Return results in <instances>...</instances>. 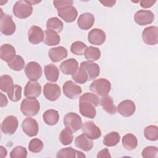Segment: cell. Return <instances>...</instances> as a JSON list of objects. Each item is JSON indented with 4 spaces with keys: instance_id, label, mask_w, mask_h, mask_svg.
Wrapping results in <instances>:
<instances>
[{
    "instance_id": "cell-29",
    "label": "cell",
    "mask_w": 158,
    "mask_h": 158,
    "mask_svg": "<svg viewBox=\"0 0 158 158\" xmlns=\"http://www.w3.org/2000/svg\"><path fill=\"white\" fill-rule=\"evenodd\" d=\"M60 41V36L54 31L46 30L44 31L43 42L47 46H55L59 44Z\"/></svg>"
},
{
    "instance_id": "cell-14",
    "label": "cell",
    "mask_w": 158,
    "mask_h": 158,
    "mask_svg": "<svg viewBox=\"0 0 158 158\" xmlns=\"http://www.w3.org/2000/svg\"><path fill=\"white\" fill-rule=\"evenodd\" d=\"M58 15L67 23L73 22L77 17L78 12L73 6H69L57 9Z\"/></svg>"
},
{
    "instance_id": "cell-19",
    "label": "cell",
    "mask_w": 158,
    "mask_h": 158,
    "mask_svg": "<svg viewBox=\"0 0 158 158\" xmlns=\"http://www.w3.org/2000/svg\"><path fill=\"white\" fill-rule=\"evenodd\" d=\"M106 33L100 28H94L91 30L88 35V41L94 45H101L106 40Z\"/></svg>"
},
{
    "instance_id": "cell-2",
    "label": "cell",
    "mask_w": 158,
    "mask_h": 158,
    "mask_svg": "<svg viewBox=\"0 0 158 158\" xmlns=\"http://www.w3.org/2000/svg\"><path fill=\"white\" fill-rule=\"evenodd\" d=\"M13 14L19 19H26L30 17L33 12L32 4L30 1H17L13 6Z\"/></svg>"
},
{
    "instance_id": "cell-5",
    "label": "cell",
    "mask_w": 158,
    "mask_h": 158,
    "mask_svg": "<svg viewBox=\"0 0 158 158\" xmlns=\"http://www.w3.org/2000/svg\"><path fill=\"white\" fill-rule=\"evenodd\" d=\"M64 124L65 127L70 128L73 132L78 131L83 125L81 117L74 112H69L64 116Z\"/></svg>"
},
{
    "instance_id": "cell-44",
    "label": "cell",
    "mask_w": 158,
    "mask_h": 158,
    "mask_svg": "<svg viewBox=\"0 0 158 158\" xmlns=\"http://www.w3.org/2000/svg\"><path fill=\"white\" fill-rule=\"evenodd\" d=\"M79 100H85L91 102L95 107L98 106L99 104V98L94 94L91 93H85L80 97Z\"/></svg>"
},
{
    "instance_id": "cell-10",
    "label": "cell",
    "mask_w": 158,
    "mask_h": 158,
    "mask_svg": "<svg viewBox=\"0 0 158 158\" xmlns=\"http://www.w3.org/2000/svg\"><path fill=\"white\" fill-rule=\"evenodd\" d=\"M18 125L19 122L17 117L14 115H9L2 121L1 130L6 135H12L17 130Z\"/></svg>"
},
{
    "instance_id": "cell-25",
    "label": "cell",
    "mask_w": 158,
    "mask_h": 158,
    "mask_svg": "<svg viewBox=\"0 0 158 158\" xmlns=\"http://www.w3.org/2000/svg\"><path fill=\"white\" fill-rule=\"evenodd\" d=\"M75 144L76 147L84 151H90L93 146L92 140L88 138L84 134H81L75 138Z\"/></svg>"
},
{
    "instance_id": "cell-15",
    "label": "cell",
    "mask_w": 158,
    "mask_h": 158,
    "mask_svg": "<svg viewBox=\"0 0 158 158\" xmlns=\"http://www.w3.org/2000/svg\"><path fill=\"white\" fill-rule=\"evenodd\" d=\"M117 110L121 115L128 117L131 116L135 113L136 106L133 101L126 99L118 104Z\"/></svg>"
},
{
    "instance_id": "cell-13",
    "label": "cell",
    "mask_w": 158,
    "mask_h": 158,
    "mask_svg": "<svg viewBox=\"0 0 158 158\" xmlns=\"http://www.w3.org/2000/svg\"><path fill=\"white\" fill-rule=\"evenodd\" d=\"M22 128L23 131L30 137L36 136L38 133L39 127L37 121L30 117L22 122Z\"/></svg>"
},
{
    "instance_id": "cell-17",
    "label": "cell",
    "mask_w": 158,
    "mask_h": 158,
    "mask_svg": "<svg viewBox=\"0 0 158 158\" xmlns=\"http://www.w3.org/2000/svg\"><path fill=\"white\" fill-rule=\"evenodd\" d=\"M95 106L91 102L79 100V110L80 114L87 118H94L96 115Z\"/></svg>"
},
{
    "instance_id": "cell-37",
    "label": "cell",
    "mask_w": 158,
    "mask_h": 158,
    "mask_svg": "<svg viewBox=\"0 0 158 158\" xmlns=\"http://www.w3.org/2000/svg\"><path fill=\"white\" fill-rule=\"evenodd\" d=\"M13 79L8 75H3L0 77V89L2 91L7 93L13 86Z\"/></svg>"
},
{
    "instance_id": "cell-27",
    "label": "cell",
    "mask_w": 158,
    "mask_h": 158,
    "mask_svg": "<svg viewBox=\"0 0 158 158\" xmlns=\"http://www.w3.org/2000/svg\"><path fill=\"white\" fill-rule=\"evenodd\" d=\"M56 157L57 158H60V157L80 158V157H85L86 156L84 154H83V152L78 151L77 150H75V149H73L72 147H69V148H63V149L59 150L57 153Z\"/></svg>"
},
{
    "instance_id": "cell-32",
    "label": "cell",
    "mask_w": 158,
    "mask_h": 158,
    "mask_svg": "<svg viewBox=\"0 0 158 158\" xmlns=\"http://www.w3.org/2000/svg\"><path fill=\"white\" fill-rule=\"evenodd\" d=\"M120 139V136L116 131H111L107 134L103 139V144L107 147L117 145Z\"/></svg>"
},
{
    "instance_id": "cell-4",
    "label": "cell",
    "mask_w": 158,
    "mask_h": 158,
    "mask_svg": "<svg viewBox=\"0 0 158 158\" xmlns=\"http://www.w3.org/2000/svg\"><path fill=\"white\" fill-rule=\"evenodd\" d=\"M0 17V30L2 34L6 36H10L14 33L16 29V25L14 22L12 18L8 14H3L2 9Z\"/></svg>"
},
{
    "instance_id": "cell-22",
    "label": "cell",
    "mask_w": 158,
    "mask_h": 158,
    "mask_svg": "<svg viewBox=\"0 0 158 158\" xmlns=\"http://www.w3.org/2000/svg\"><path fill=\"white\" fill-rule=\"evenodd\" d=\"M94 22V17L91 13H83L81 14L77 20L78 27L83 30H89L92 27Z\"/></svg>"
},
{
    "instance_id": "cell-6",
    "label": "cell",
    "mask_w": 158,
    "mask_h": 158,
    "mask_svg": "<svg viewBox=\"0 0 158 158\" xmlns=\"http://www.w3.org/2000/svg\"><path fill=\"white\" fill-rule=\"evenodd\" d=\"M83 134L89 139H97L101 136V131L93 121L85 122L81 127Z\"/></svg>"
},
{
    "instance_id": "cell-7",
    "label": "cell",
    "mask_w": 158,
    "mask_h": 158,
    "mask_svg": "<svg viewBox=\"0 0 158 158\" xmlns=\"http://www.w3.org/2000/svg\"><path fill=\"white\" fill-rule=\"evenodd\" d=\"M24 71L27 78L31 81H37L41 78L43 73L41 65L34 61L28 62L25 66Z\"/></svg>"
},
{
    "instance_id": "cell-24",
    "label": "cell",
    "mask_w": 158,
    "mask_h": 158,
    "mask_svg": "<svg viewBox=\"0 0 158 158\" xmlns=\"http://www.w3.org/2000/svg\"><path fill=\"white\" fill-rule=\"evenodd\" d=\"M16 56V51L13 46L10 44H4L0 48L1 59L5 62L12 60Z\"/></svg>"
},
{
    "instance_id": "cell-21",
    "label": "cell",
    "mask_w": 158,
    "mask_h": 158,
    "mask_svg": "<svg viewBox=\"0 0 158 158\" xmlns=\"http://www.w3.org/2000/svg\"><path fill=\"white\" fill-rule=\"evenodd\" d=\"M78 69V63L73 58H70L63 61L60 65L61 72L65 75H73Z\"/></svg>"
},
{
    "instance_id": "cell-23",
    "label": "cell",
    "mask_w": 158,
    "mask_h": 158,
    "mask_svg": "<svg viewBox=\"0 0 158 158\" xmlns=\"http://www.w3.org/2000/svg\"><path fill=\"white\" fill-rule=\"evenodd\" d=\"M48 56L51 61L57 62L67 57V51L63 46L52 48L48 52Z\"/></svg>"
},
{
    "instance_id": "cell-18",
    "label": "cell",
    "mask_w": 158,
    "mask_h": 158,
    "mask_svg": "<svg viewBox=\"0 0 158 158\" xmlns=\"http://www.w3.org/2000/svg\"><path fill=\"white\" fill-rule=\"evenodd\" d=\"M28 41L33 44H38L44 40V32L43 29L36 25L31 26L28 31Z\"/></svg>"
},
{
    "instance_id": "cell-12",
    "label": "cell",
    "mask_w": 158,
    "mask_h": 158,
    "mask_svg": "<svg viewBox=\"0 0 158 158\" xmlns=\"http://www.w3.org/2000/svg\"><path fill=\"white\" fill-rule=\"evenodd\" d=\"M154 19L152 12L148 10H139L134 15L135 22L139 25H146L151 24Z\"/></svg>"
},
{
    "instance_id": "cell-48",
    "label": "cell",
    "mask_w": 158,
    "mask_h": 158,
    "mask_svg": "<svg viewBox=\"0 0 158 158\" xmlns=\"http://www.w3.org/2000/svg\"><path fill=\"white\" fill-rule=\"evenodd\" d=\"M97 157L98 158H100V157H111V156L109 153V150L107 148H105L104 149L101 150L98 153Z\"/></svg>"
},
{
    "instance_id": "cell-28",
    "label": "cell",
    "mask_w": 158,
    "mask_h": 158,
    "mask_svg": "<svg viewBox=\"0 0 158 158\" xmlns=\"http://www.w3.org/2000/svg\"><path fill=\"white\" fill-rule=\"evenodd\" d=\"M99 104L103 110L109 114H115L117 112V108L114 104L112 98L108 95L102 96L99 100Z\"/></svg>"
},
{
    "instance_id": "cell-33",
    "label": "cell",
    "mask_w": 158,
    "mask_h": 158,
    "mask_svg": "<svg viewBox=\"0 0 158 158\" xmlns=\"http://www.w3.org/2000/svg\"><path fill=\"white\" fill-rule=\"evenodd\" d=\"M46 27L48 30H51L56 33H59L63 30L64 23L59 19L54 17L48 20Z\"/></svg>"
},
{
    "instance_id": "cell-31",
    "label": "cell",
    "mask_w": 158,
    "mask_h": 158,
    "mask_svg": "<svg viewBox=\"0 0 158 158\" xmlns=\"http://www.w3.org/2000/svg\"><path fill=\"white\" fill-rule=\"evenodd\" d=\"M122 145L127 150H133L138 146L137 138L132 133H127L122 138Z\"/></svg>"
},
{
    "instance_id": "cell-3",
    "label": "cell",
    "mask_w": 158,
    "mask_h": 158,
    "mask_svg": "<svg viewBox=\"0 0 158 158\" xmlns=\"http://www.w3.org/2000/svg\"><path fill=\"white\" fill-rule=\"evenodd\" d=\"M110 82L106 78H99L95 80L89 86V89L99 96H104L107 95L110 91Z\"/></svg>"
},
{
    "instance_id": "cell-41",
    "label": "cell",
    "mask_w": 158,
    "mask_h": 158,
    "mask_svg": "<svg viewBox=\"0 0 158 158\" xmlns=\"http://www.w3.org/2000/svg\"><path fill=\"white\" fill-rule=\"evenodd\" d=\"M72 78L76 83L83 84L88 80V75L86 71L81 67H80L76 72L72 75Z\"/></svg>"
},
{
    "instance_id": "cell-35",
    "label": "cell",
    "mask_w": 158,
    "mask_h": 158,
    "mask_svg": "<svg viewBox=\"0 0 158 158\" xmlns=\"http://www.w3.org/2000/svg\"><path fill=\"white\" fill-rule=\"evenodd\" d=\"M59 140L60 143L65 146L71 144L73 140L72 131L67 127L62 130L59 135Z\"/></svg>"
},
{
    "instance_id": "cell-46",
    "label": "cell",
    "mask_w": 158,
    "mask_h": 158,
    "mask_svg": "<svg viewBox=\"0 0 158 158\" xmlns=\"http://www.w3.org/2000/svg\"><path fill=\"white\" fill-rule=\"evenodd\" d=\"M73 1L72 0H64V1H54L53 4L54 6L57 9H59L60 8L69 6H72L73 5Z\"/></svg>"
},
{
    "instance_id": "cell-20",
    "label": "cell",
    "mask_w": 158,
    "mask_h": 158,
    "mask_svg": "<svg viewBox=\"0 0 158 158\" xmlns=\"http://www.w3.org/2000/svg\"><path fill=\"white\" fill-rule=\"evenodd\" d=\"M41 92V86L36 81L30 80L27 82L24 89V95L27 98L38 97Z\"/></svg>"
},
{
    "instance_id": "cell-30",
    "label": "cell",
    "mask_w": 158,
    "mask_h": 158,
    "mask_svg": "<svg viewBox=\"0 0 158 158\" xmlns=\"http://www.w3.org/2000/svg\"><path fill=\"white\" fill-rule=\"evenodd\" d=\"M43 119L46 124L48 125H54L59 121V112L54 109L47 110L43 113Z\"/></svg>"
},
{
    "instance_id": "cell-9",
    "label": "cell",
    "mask_w": 158,
    "mask_h": 158,
    "mask_svg": "<svg viewBox=\"0 0 158 158\" xmlns=\"http://www.w3.org/2000/svg\"><path fill=\"white\" fill-rule=\"evenodd\" d=\"M64 95L71 99H75L81 93V88L71 80L65 82L62 86Z\"/></svg>"
},
{
    "instance_id": "cell-16",
    "label": "cell",
    "mask_w": 158,
    "mask_h": 158,
    "mask_svg": "<svg viewBox=\"0 0 158 158\" xmlns=\"http://www.w3.org/2000/svg\"><path fill=\"white\" fill-rule=\"evenodd\" d=\"M80 67L86 71L88 75V80L89 81L95 79L99 75V66L94 62L91 61H83L80 64Z\"/></svg>"
},
{
    "instance_id": "cell-1",
    "label": "cell",
    "mask_w": 158,
    "mask_h": 158,
    "mask_svg": "<svg viewBox=\"0 0 158 158\" xmlns=\"http://www.w3.org/2000/svg\"><path fill=\"white\" fill-rule=\"evenodd\" d=\"M40 109V105L36 98H27L22 101L20 110L25 116L33 117L38 113Z\"/></svg>"
},
{
    "instance_id": "cell-49",
    "label": "cell",
    "mask_w": 158,
    "mask_h": 158,
    "mask_svg": "<svg viewBox=\"0 0 158 158\" xmlns=\"http://www.w3.org/2000/svg\"><path fill=\"white\" fill-rule=\"evenodd\" d=\"M0 106L1 107H5L7 106V103H8V101L7 99L6 98V96L2 94V93H0Z\"/></svg>"
},
{
    "instance_id": "cell-50",
    "label": "cell",
    "mask_w": 158,
    "mask_h": 158,
    "mask_svg": "<svg viewBox=\"0 0 158 158\" xmlns=\"http://www.w3.org/2000/svg\"><path fill=\"white\" fill-rule=\"evenodd\" d=\"M100 2L104 6L106 7H111L112 6H114V4H115L116 1H101Z\"/></svg>"
},
{
    "instance_id": "cell-34",
    "label": "cell",
    "mask_w": 158,
    "mask_h": 158,
    "mask_svg": "<svg viewBox=\"0 0 158 158\" xmlns=\"http://www.w3.org/2000/svg\"><path fill=\"white\" fill-rule=\"evenodd\" d=\"M85 57L88 61L93 62L98 60L101 57V51L99 48L94 46H89L85 51Z\"/></svg>"
},
{
    "instance_id": "cell-11",
    "label": "cell",
    "mask_w": 158,
    "mask_h": 158,
    "mask_svg": "<svg viewBox=\"0 0 158 158\" xmlns=\"http://www.w3.org/2000/svg\"><path fill=\"white\" fill-rule=\"evenodd\" d=\"M43 94L44 97L49 101H56L61 94L59 86L55 83H47L43 87Z\"/></svg>"
},
{
    "instance_id": "cell-47",
    "label": "cell",
    "mask_w": 158,
    "mask_h": 158,
    "mask_svg": "<svg viewBox=\"0 0 158 158\" xmlns=\"http://www.w3.org/2000/svg\"><path fill=\"white\" fill-rule=\"evenodd\" d=\"M156 2V1H148V0L141 1L139 2V4L141 7L146 9V8H149L151 6H152Z\"/></svg>"
},
{
    "instance_id": "cell-42",
    "label": "cell",
    "mask_w": 158,
    "mask_h": 158,
    "mask_svg": "<svg viewBox=\"0 0 158 158\" xmlns=\"http://www.w3.org/2000/svg\"><path fill=\"white\" fill-rule=\"evenodd\" d=\"M43 146V143L41 139L38 138H33L28 144V149L32 152L37 153L42 151Z\"/></svg>"
},
{
    "instance_id": "cell-38",
    "label": "cell",
    "mask_w": 158,
    "mask_h": 158,
    "mask_svg": "<svg viewBox=\"0 0 158 158\" xmlns=\"http://www.w3.org/2000/svg\"><path fill=\"white\" fill-rule=\"evenodd\" d=\"M145 138L149 141H156L158 139V127L156 125H149L144 130Z\"/></svg>"
},
{
    "instance_id": "cell-45",
    "label": "cell",
    "mask_w": 158,
    "mask_h": 158,
    "mask_svg": "<svg viewBox=\"0 0 158 158\" xmlns=\"http://www.w3.org/2000/svg\"><path fill=\"white\" fill-rule=\"evenodd\" d=\"M158 153V149L156 146H149L146 147L142 151V156L144 158L156 157Z\"/></svg>"
},
{
    "instance_id": "cell-51",
    "label": "cell",
    "mask_w": 158,
    "mask_h": 158,
    "mask_svg": "<svg viewBox=\"0 0 158 158\" xmlns=\"http://www.w3.org/2000/svg\"><path fill=\"white\" fill-rule=\"evenodd\" d=\"M0 149H1V157H4L7 156V150L6 148H4L2 146H0Z\"/></svg>"
},
{
    "instance_id": "cell-8",
    "label": "cell",
    "mask_w": 158,
    "mask_h": 158,
    "mask_svg": "<svg viewBox=\"0 0 158 158\" xmlns=\"http://www.w3.org/2000/svg\"><path fill=\"white\" fill-rule=\"evenodd\" d=\"M142 39L146 44H156L158 43V28L156 26L145 28L142 33Z\"/></svg>"
},
{
    "instance_id": "cell-36",
    "label": "cell",
    "mask_w": 158,
    "mask_h": 158,
    "mask_svg": "<svg viewBox=\"0 0 158 158\" xmlns=\"http://www.w3.org/2000/svg\"><path fill=\"white\" fill-rule=\"evenodd\" d=\"M7 65L13 70L20 71L25 66V61L20 56L16 55L12 60L7 62Z\"/></svg>"
},
{
    "instance_id": "cell-43",
    "label": "cell",
    "mask_w": 158,
    "mask_h": 158,
    "mask_svg": "<svg viewBox=\"0 0 158 158\" xmlns=\"http://www.w3.org/2000/svg\"><path fill=\"white\" fill-rule=\"evenodd\" d=\"M27 156V151L23 146H18L15 147L10 153L11 158H26Z\"/></svg>"
},
{
    "instance_id": "cell-26",
    "label": "cell",
    "mask_w": 158,
    "mask_h": 158,
    "mask_svg": "<svg viewBox=\"0 0 158 158\" xmlns=\"http://www.w3.org/2000/svg\"><path fill=\"white\" fill-rule=\"evenodd\" d=\"M44 72L46 78L51 82H56L57 81L59 76V70L56 65L49 64L44 66Z\"/></svg>"
},
{
    "instance_id": "cell-40",
    "label": "cell",
    "mask_w": 158,
    "mask_h": 158,
    "mask_svg": "<svg viewBox=\"0 0 158 158\" xmlns=\"http://www.w3.org/2000/svg\"><path fill=\"white\" fill-rule=\"evenodd\" d=\"M87 46L81 41H75L73 42L70 48L71 52L77 56H82L85 54V51L87 49Z\"/></svg>"
},
{
    "instance_id": "cell-39",
    "label": "cell",
    "mask_w": 158,
    "mask_h": 158,
    "mask_svg": "<svg viewBox=\"0 0 158 158\" xmlns=\"http://www.w3.org/2000/svg\"><path fill=\"white\" fill-rule=\"evenodd\" d=\"M7 93L10 101L17 102L22 98V87L18 85H13Z\"/></svg>"
}]
</instances>
